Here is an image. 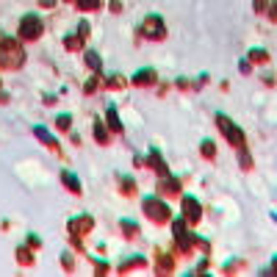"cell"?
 Here are the masks:
<instances>
[{"mask_svg": "<svg viewBox=\"0 0 277 277\" xmlns=\"http://www.w3.org/2000/svg\"><path fill=\"white\" fill-rule=\"evenodd\" d=\"M120 183H122V194H125V197H133V194H136V183H133V178H120Z\"/></svg>", "mask_w": 277, "mask_h": 277, "instance_id": "cell-25", "label": "cell"}, {"mask_svg": "<svg viewBox=\"0 0 277 277\" xmlns=\"http://www.w3.org/2000/svg\"><path fill=\"white\" fill-rule=\"evenodd\" d=\"M92 133H94V139H97V144H108V128L103 125L100 120H94V128H92Z\"/></svg>", "mask_w": 277, "mask_h": 277, "instance_id": "cell-19", "label": "cell"}, {"mask_svg": "<svg viewBox=\"0 0 277 277\" xmlns=\"http://www.w3.org/2000/svg\"><path fill=\"white\" fill-rule=\"evenodd\" d=\"M105 122H108V131L111 133H116V136L122 133V120H120V114H116L114 105H108V111H105Z\"/></svg>", "mask_w": 277, "mask_h": 277, "instance_id": "cell-14", "label": "cell"}, {"mask_svg": "<svg viewBox=\"0 0 277 277\" xmlns=\"http://www.w3.org/2000/svg\"><path fill=\"white\" fill-rule=\"evenodd\" d=\"M194 244H197V235H191V233H186V235H180V239H175V250L183 252V255H188V252H191Z\"/></svg>", "mask_w": 277, "mask_h": 277, "instance_id": "cell-16", "label": "cell"}, {"mask_svg": "<svg viewBox=\"0 0 277 277\" xmlns=\"http://www.w3.org/2000/svg\"><path fill=\"white\" fill-rule=\"evenodd\" d=\"M263 274H274L277 277V258L272 261V266H269V269H263Z\"/></svg>", "mask_w": 277, "mask_h": 277, "instance_id": "cell-36", "label": "cell"}, {"mask_svg": "<svg viewBox=\"0 0 277 277\" xmlns=\"http://www.w3.org/2000/svg\"><path fill=\"white\" fill-rule=\"evenodd\" d=\"M139 36L144 39H164L167 36V28H164V20L158 14H150L144 22L139 25Z\"/></svg>", "mask_w": 277, "mask_h": 277, "instance_id": "cell-6", "label": "cell"}, {"mask_svg": "<svg viewBox=\"0 0 277 277\" xmlns=\"http://www.w3.org/2000/svg\"><path fill=\"white\" fill-rule=\"evenodd\" d=\"M141 208H144V216H150V222H155V225H167L172 216L169 205L161 203V197H141Z\"/></svg>", "mask_w": 277, "mask_h": 277, "instance_id": "cell-3", "label": "cell"}, {"mask_svg": "<svg viewBox=\"0 0 277 277\" xmlns=\"http://www.w3.org/2000/svg\"><path fill=\"white\" fill-rule=\"evenodd\" d=\"M105 86H108V89H125V78H122L120 72H114V75L105 78Z\"/></svg>", "mask_w": 277, "mask_h": 277, "instance_id": "cell-23", "label": "cell"}, {"mask_svg": "<svg viewBox=\"0 0 277 277\" xmlns=\"http://www.w3.org/2000/svg\"><path fill=\"white\" fill-rule=\"evenodd\" d=\"M84 42H86V36L78 31V33H69V36L64 39V47H67L69 53H75V50H84Z\"/></svg>", "mask_w": 277, "mask_h": 277, "instance_id": "cell-17", "label": "cell"}, {"mask_svg": "<svg viewBox=\"0 0 277 277\" xmlns=\"http://www.w3.org/2000/svg\"><path fill=\"white\" fill-rule=\"evenodd\" d=\"M33 136H36L39 141H42L45 147H50L53 152H61V144H58V141H56V136H53V133L47 131L45 125H36V128H33Z\"/></svg>", "mask_w": 277, "mask_h": 277, "instance_id": "cell-9", "label": "cell"}, {"mask_svg": "<svg viewBox=\"0 0 277 277\" xmlns=\"http://www.w3.org/2000/svg\"><path fill=\"white\" fill-rule=\"evenodd\" d=\"M75 6H78L81 11H97L100 9V0H75Z\"/></svg>", "mask_w": 277, "mask_h": 277, "instance_id": "cell-28", "label": "cell"}, {"mask_svg": "<svg viewBox=\"0 0 277 277\" xmlns=\"http://www.w3.org/2000/svg\"><path fill=\"white\" fill-rule=\"evenodd\" d=\"M94 272H97V274H105V272H108V263H105V261H97V263H94Z\"/></svg>", "mask_w": 277, "mask_h": 277, "instance_id": "cell-34", "label": "cell"}, {"mask_svg": "<svg viewBox=\"0 0 277 277\" xmlns=\"http://www.w3.org/2000/svg\"><path fill=\"white\" fill-rule=\"evenodd\" d=\"M69 125H72V116H69V114H58L56 116V128H58V131H69Z\"/></svg>", "mask_w": 277, "mask_h": 277, "instance_id": "cell-29", "label": "cell"}, {"mask_svg": "<svg viewBox=\"0 0 277 277\" xmlns=\"http://www.w3.org/2000/svg\"><path fill=\"white\" fill-rule=\"evenodd\" d=\"M186 225H188V222L183 219V216L172 222V233H175V239H180V235H186V233H188V230H186Z\"/></svg>", "mask_w": 277, "mask_h": 277, "instance_id": "cell-26", "label": "cell"}, {"mask_svg": "<svg viewBox=\"0 0 277 277\" xmlns=\"http://www.w3.org/2000/svg\"><path fill=\"white\" fill-rule=\"evenodd\" d=\"M216 128H219V133L227 139V144L235 147V150H241V147H247V136H244V131H241L239 125L230 120V116H225V114H216Z\"/></svg>", "mask_w": 277, "mask_h": 277, "instance_id": "cell-2", "label": "cell"}, {"mask_svg": "<svg viewBox=\"0 0 277 277\" xmlns=\"http://www.w3.org/2000/svg\"><path fill=\"white\" fill-rule=\"evenodd\" d=\"M39 3H42L45 9H53V0H39Z\"/></svg>", "mask_w": 277, "mask_h": 277, "instance_id": "cell-40", "label": "cell"}, {"mask_svg": "<svg viewBox=\"0 0 277 277\" xmlns=\"http://www.w3.org/2000/svg\"><path fill=\"white\" fill-rule=\"evenodd\" d=\"M155 69H150V67H147V69H139V72L136 75H133V86H152V84H155Z\"/></svg>", "mask_w": 277, "mask_h": 277, "instance_id": "cell-13", "label": "cell"}, {"mask_svg": "<svg viewBox=\"0 0 277 277\" xmlns=\"http://www.w3.org/2000/svg\"><path fill=\"white\" fill-rule=\"evenodd\" d=\"M155 272L158 274H172L175 272V261L172 255H167V252L158 250V258H155Z\"/></svg>", "mask_w": 277, "mask_h": 277, "instance_id": "cell-11", "label": "cell"}, {"mask_svg": "<svg viewBox=\"0 0 277 277\" xmlns=\"http://www.w3.org/2000/svg\"><path fill=\"white\" fill-rule=\"evenodd\" d=\"M239 164H241V169H247V172L252 169V158H250V152H247V147L239 150Z\"/></svg>", "mask_w": 277, "mask_h": 277, "instance_id": "cell-27", "label": "cell"}, {"mask_svg": "<svg viewBox=\"0 0 277 277\" xmlns=\"http://www.w3.org/2000/svg\"><path fill=\"white\" fill-rule=\"evenodd\" d=\"M28 244L36 250V247H42V239H39V235H28Z\"/></svg>", "mask_w": 277, "mask_h": 277, "instance_id": "cell-35", "label": "cell"}, {"mask_svg": "<svg viewBox=\"0 0 277 277\" xmlns=\"http://www.w3.org/2000/svg\"><path fill=\"white\" fill-rule=\"evenodd\" d=\"M17 263L20 266H33V252L28 247H17Z\"/></svg>", "mask_w": 277, "mask_h": 277, "instance_id": "cell-21", "label": "cell"}, {"mask_svg": "<svg viewBox=\"0 0 277 277\" xmlns=\"http://www.w3.org/2000/svg\"><path fill=\"white\" fill-rule=\"evenodd\" d=\"M269 20L277 22V0H272V3H269Z\"/></svg>", "mask_w": 277, "mask_h": 277, "instance_id": "cell-33", "label": "cell"}, {"mask_svg": "<svg viewBox=\"0 0 277 277\" xmlns=\"http://www.w3.org/2000/svg\"><path fill=\"white\" fill-rule=\"evenodd\" d=\"M108 9H111V11H120V9H122V3H120V0H111Z\"/></svg>", "mask_w": 277, "mask_h": 277, "instance_id": "cell-38", "label": "cell"}, {"mask_svg": "<svg viewBox=\"0 0 277 277\" xmlns=\"http://www.w3.org/2000/svg\"><path fill=\"white\" fill-rule=\"evenodd\" d=\"M67 230H69V235H72L75 247H78V250H84V235L94 230V216H89V214L72 216V219L67 222Z\"/></svg>", "mask_w": 277, "mask_h": 277, "instance_id": "cell-4", "label": "cell"}, {"mask_svg": "<svg viewBox=\"0 0 277 277\" xmlns=\"http://www.w3.org/2000/svg\"><path fill=\"white\" fill-rule=\"evenodd\" d=\"M144 263H147V261H144L141 255H131V258H125V261H122L120 266H116V272L125 274V272H131V269H141Z\"/></svg>", "mask_w": 277, "mask_h": 277, "instance_id": "cell-15", "label": "cell"}, {"mask_svg": "<svg viewBox=\"0 0 277 277\" xmlns=\"http://www.w3.org/2000/svg\"><path fill=\"white\" fill-rule=\"evenodd\" d=\"M64 3H75V0H64Z\"/></svg>", "mask_w": 277, "mask_h": 277, "instance_id": "cell-42", "label": "cell"}, {"mask_svg": "<svg viewBox=\"0 0 277 277\" xmlns=\"http://www.w3.org/2000/svg\"><path fill=\"white\" fill-rule=\"evenodd\" d=\"M144 164L152 169V172L161 175V178H164V175H169V167H167V161L161 158V152H158V150H150V155H147V161H144Z\"/></svg>", "mask_w": 277, "mask_h": 277, "instance_id": "cell-10", "label": "cell"}, {"mask_svg": "<svg viewBox=\"0 0 277 277\" xmlns=\"http://www.w3.org/2000/svg\"><path fill=\"white\" fill-rule=\"evenodd\" d=\"M180 214H183V219L188 225H197L200 219H203V205H200L197 197H183V203H180Z\"/></svg>", "mask_w": 277, "mask_h": 277, "instance_id": "cell-7", "label": "cell"}, {"mask_svg": "<svg viewBox=\"0 0 277 277\" xmlns=\"http://www.w3.org/2000/svg\"><path fill=\"white\" fill-rule=\"evenodd\" d=\"M266 9V0H255V11H263Z\"/></svg>", "mask_w": 277, "mask_h": 277, "instance_id": "cell-39", "label": "cell"}, {"mask_svg": "<svg viewBox=\"0 0 277 277\" xmlns=\"http://www.w3.org/2000/svg\"><path fill=\"white\" fill-rule=\"evenodd\" d=\"M239 69H241V75H250V64H247V61H241Z\"/></svg>", "mask_w": 277, "mask_h": 277, "instance_id": "cell-37", "label": "cell"}, {"mask_svg": "<svg viewBox=\"0 0 277 277\" xmlns=\"http://www.w3.org/2000/svg\"><path fill=\"white\" fill-rule=\"evenodd\" d=\"M239 269H244V261H235V263H225V274H230V272H239Z\"/></svg>", "mask_w": 277, "mask_h": 277, "instance_id": "cell-32", "label": "cell"}, {"mask_svg": "<svg viewBox=\"0 0 277 277\" xmlns=\"http://www.w3.org/2000/svg\"><path fill=\"white\" fill-rule=\"evenodd\" d=\"M180 191H183V183H180V178L164 175V178L158 180V194H164V197H178Z\"/></svg>", "mask_w": 277, "mask_h": 277, "instance_id": "cell-8", "label": "cell"}, {"mask_svg": "<svg viewBox=\"0 0 277 277\" xmlns=\"http://www.w3.org/2000/svg\"><path fill=\"white\" fill-rule=\"evenodd\" d=\"M97 89H100V78H97V72H94V75H92V78H89V81H86V86H84V92H86V94H92V92H97Z\"/></svg>", "mask_w": 277, "mask_h": 277, "instance_id": "cell-30", "label": "cell"}, {"mask_svg": "<svg viewBox=\"0 0 277 277\" xmlns=\"http://www.w3.org/2000/svg\"><path fill=\"white\" fill-rule=\"evenodd\" d=\"M272 219H274V222H277V214H272Z\"/></svg>", "mask_w": 277, "mask_h": 277, "instance_id": "cell-41", "label": "cell"}, {"mask_svg": "<svg viewBox=\"0 0 277 277\" xmlns=\"http://www.w3.org/2000/svg\"><path fill=\"white\" fill-rule=\"evenodd\" d=\"M61 183L67 186L75 197H81V194H84V186H81V180H78V175H75V172H61Z\"/></svg>", "mask_w": 277, "mask_h": 277, "instance_id": "cell-12", "label": "cell"}, {"mask_svg": "<svg viewBox=\"0 0 277 277\" xmlns=\"http://www.w3.org/2000/svg\"><path fill=\"white\" fill-rule=\"evenodd\" d=\"M61 266H64V272H72L75 263H72V255H69V252H64V255H61Z\"/></svg>", "mask_w": 277, "mask_h": 277, "instance_id": "cell-31", "label": "cell"}, {"mask_svg": "<svg viewBox=\"0 0 277 277\" xmlns=\"http://www.w3.org/2000/svg\"><path fill=\"white\" fill-rule=\"evenodd\" d=\"M247 61L266 64V61H269V53H266V50H261V47H255V50H250V56H247Z\"/></svg>", "mask_w": 277, "mask_h": 277, "instance_id": "cell-22", "label": "cell"}, {"mask_svg": "<svg viewBox=\"0 0 277 277\" xmlns=\"http://www.w3.org/2000/svg\"><path fill=\"white\" fill-rule=\"evenodd\" d=\"M84 61H86V67H89L92 72H100V67H103V58H100V53H94V50H86Z\"/></svg>", "mask_w": 277, "mask_h": 277, "instance_id": "cell-20", "label": "cell"}, {"mask_svg": "<svg viewBox=\"0 0 277 277\" xmlns=\"http://www.w3.org/2000/svg\"><path fill=\"white\" fill-rule=\"evenodd\" d=\"M120 227H122V233H125V239L128 241H133L139 235V225L133 219H120Z\"/></svg>", "mask_w": 277, "mask_h": 277, "instance_id": "cell-18", "label": "cell"}, {"mask_svg": "<svg viewBox=\"0 0 277 277\" xmlns=\"http://www.w3.org/2000/svg\"><path fill=\"white\" fill-rule=\"evenodd\" d=\"M25 64V47L20 39L3 36L0 39V67L3 69H20Z\"/></svg>", "mask_w": 277, "mask_h": 277, "instance_id": "cell-1", "label": "cell"}, {"mask_svg": "<svg viewBox=\"0 0 277 277\" xmlns=\"http://www.w3.org/2000/svg\"><path fill=\"white\" fill-rule=\"evenodd\" d=\"M42 33H45V22L39 20L36 14H25L20 20V39H25V42H36Z\"/></svg>", "mask_w": 277, "mask_h": 277, "instance_id": "cell-5", "label": "cell"}, {"mask_svg": "<svg viewBox=\"0 0 277 277\" xmlns=\"http://www.w3.org/2000/svg\"><path fill=\"white\" fill-rule=\"evenodd\" d=\"M200 152H203L205 158H216V144L211 139H205L203 144H200Z\"/></svg>", "mask_w": 277, "mask_h": 277, "instance_id": "cell-24", "label": "cell"}]
</instances>
